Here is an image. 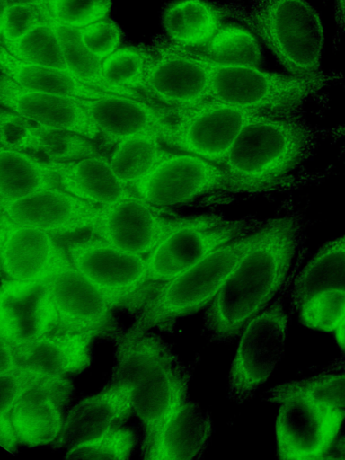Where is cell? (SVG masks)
Returning a JSON list of instances; mask_svg holds the SVG:
<instances>
[{
  "instance_id": "obj_36",
  "label": "cell",
  "mask_w": 345,
  "mask_h": 460,
  "mask_svg": "<svg viewBox=\"0 0 345 460\" xmlns=\"http://www.w3.org/2000/svg\"><path fill=\"white\" fill-rule=\"evenodd\" d=\"M139 441L135 429L118 424L102 436L69 448L64 458L126 460L135 453Z\"/></svg>"
},
{
  "instance_id": "obj_27",
  "label": "cell",
  "mask_w": 345,
  "mask_h": 460,
  "mask_svg": "<svg viewBox=\"0 0 345 460\" xmlns=\"http://www.w3.org/2000/svg\"><path fill=\"white\" fill-rule=\"evenodd\" d=\"M1 72L23 88L80 98L98 99L113 93L92 88L67 71L23 62L1 45Z\"/></svg>"
},
{
  "instance_id": "obj_40",
  "label": "cell",
  "mask_w": 345,
  "mask_h": 460,
  "mask_svg": "<svg viewBox=\"0 0 345 460\" xmlns=\"http://www.w3.org/2000/svg\"><path fill=\"white\" fill-rule=\"evenodd\" d=\"M48 5H11L1 8V42H15L49 19Z\"/></svg>"
},
{
  "instance_id": "obj_25",
  "label": "cell",
  "mask_w": 345,
  "mask_h": 460,
  "mask_svg": "<svg viewBox=\"0 0 345 460\" xmlns=\"http://www.w3.org/2000/svg\"><path fill=\"white\" fill-rule=\"evenodd\" d=\"M212 431L209 413L191 400L167 420L156 440L142 457L147 460H192L201 457Z\"/></svg>"
},
{
  "instance_id": "obj_4",
  "label": "cell",
  "mask_w": 345,
  "mask_h": 460,
  "mask_svg": "<svg viewBox=\"0 0 345 460\" xmlns=\"http://www.w3.org/2000/svg\"><path fill=\"white\" fill-rule=\"evenodd\" d=\"M226 22L251 31L292 75L321 73L324 29L306 0L218 2Z\"/></svg>"
},
{
  "instance_id": "obj_45",
  "label": "cell",
  "mask_w": 345,
  "mask_h": 460,
  "mask_svg": "<svg viewBox=\"0 0 345 460\" xmlns=\"http://www.w3.org/2000/svg\"><path fill=\"white\" fill-rule=\"evenodd\" d=\"M323 458H341L345 459V433L341 435L332 445L331 451Z\"/></svg>"
},
{
  "instance_id": "obj_26",
  "label": "cell",
  "mask_w": 345,
  "mask_h": 460,
  "mask_svg": "<svg viewBox=\"0 0 345 460\" xmlns=\"http://www.w3.org/2000/svg\"><path fill=\"white\" fill-rule=\"evenodd\" d=\"M218 1L172 0L161 13L164 34L187 49H201L226 22Z\"/></svg>"
},
{
  "instance_id": "obj_12",
  "label": "cell",
  "mask_w": 345,
  "mask_h": 460,
  "mask_svg": "<svg viewBox=\"0 0 345 460\" xmlns=\"http://www.w3.org/2000/svg\"><path fill=\"white\" fill-rule=\"evenodd\" d=\"M132 189L155 207L172 206L226 190V175L220 164L194 155L170 151Z\"/></svg>"
},
{
  "instance_id": "obj_22",
  "label": "cell",
  "mask_w": 345,
  "mask_h": 460,
  "mask_svg": "<svg viewBox=\"0 0 345 460\" xmlns=\"http://www.w3.org/2000/svg\"><path fill=\"white\" fill-rule=\"evenodd\" d=\"M96 331L52 332L12 346L16 366L40 376L63 377L91 365V343Z\"/></svg>"
},
{
  "instance_id": "obj_21",
  "label": "cell",
  "mask_w": 345,
  "mask_h": 460,
  "mask_svg": "<svg viewBox=\"0 0 345 460\" xmlns=\"http://www.w3.org/2000/svg\"><path fill=\"white\" fill-rule=\"evenodd\" d=\"M57 313L56 332L98 331L112 304L73 265L46 280Z\"/></svg>"
},
{
  "instance_id": "obj_14",
  "label": "cell",
  "mask_w": 345,
  "mask_h": 460,
  "mask_svg": "<svg viewBox=\"0 0 345 460\" xmlns=\"http://www.w3.org/2000/svg\"><path fill=\"white\" fill-rule=\"evenodd\" d=\"M72 265L95 285L112 304L146 282V260L100 238L70 242L66 246Z\"/></svg>"
},
{
  "instance_id": "obj_9",
  "label": "cell",
  "mask_w": 345,
  "mask_h": 460,
  "mask_svg": "<svg viewBox=\"0 0 345 460\" xmlns=\"http://www.w3.org/2000/svg\"><path fill=\"white\" fill-rule=\"evenodd\" d=\"M151 60L141 93L168 107H188L211 97L210 60L172 41L164 33L148 44Z\"/></svg>"
},
{
  "instance_id": "obj_15",
  "label": "cell",
  "mask_w": 345,
  "mask_h": 460,
  "mask_svg": "<svg viewBox=\"0 0 345 460\" xmlns=\"http://www.w3.org/2000/svg\"><path fill=\"white\" fill-rule=\"evenodd\" d=\"M73 394L72 383L64 377L37 378L17 398L10 411L19 442L35 447L58 438Z\"/></svg>"
},
{
  "instance_id": "obj_35",
  "label": "cell",
  "mask_w": 345,
  "mask_h": 460,
  "mask_svg": "<svg viewBox=\"0 0 345 460\" xmlns=\"http://www.w3.org/2000/svg\"><path fill=\"white\" fill-rule=\"evenodd\" d=\"M295 394L309 396L334 407L345 409V374H321L288 381L265 392L263 400L279 403Z\"/></svg>"
},
{
  "instance_id": "obj_23",
  "label": "cell",
  "mask_w": 345,
  "mask_h": 460,
  "mask_svg": "<svg viewBox=\"0 0 345 460\" xmlns=\"http://www.w3.org/2000/svg\"><path fill=\"white\" fill-rule=\"evenodd\" d=\"M132 410V388L127 384L111 383L102 392L88 396L73 407L66 417L54 448L67 450L96 438L115 425Z\"/></svg>"
},
{
  "instance_id": "obj_7",
  "label": "cell",
  "mask_w": 345,
  "mask_h": 460,
  "mask_svg": "<svg viewBox=\"0 0 345 460\" xmlns=\"http://www.w3.org/2000/svg\"><path fill=\"white\" fill-rule=\"evenodd\" d=\"M261 223L252 217L230 219L217 214L180 218L146 258V280H170L217 248L252 233Z\"/></svg>"
},
{
  "instance_id": "obj_19",
  "label": "cell",
  "mask_w": 345,
  "mask_h": 460,
  "mask_svg": "<svg viewBox=\"0 0 345 460\" xmlns=\"http://www.w3.org/2000/svg\"><path fill=\"white\" fill-rule=\"evenodd\" d=\"M77 100L99 130L102 142L106 145L114 146L139 136L162 139L166 126L167 106L117 94Z\"/></svg>"
},
{
  "instance_id": "obj_47",
  "label": "cell",
  "mask_w": 345,
  "mask_h": 460,
  "mask_svg": "<svg viewBox=\"0 0 345 460\" xmlns=\"http://www.w3.org/2000/svg\"><path fill=\"white\" fill-rule=\"evenodd\" d=\"M48 0H0L1 8L11 5H45Z\"/></svg>"
},
{
  "instance_id": "obj_29",
  "label": "cell",
  "mask_w": 345,
  "mask_h": 460,
  "mask_svg": "<svg viewBox=\"0 0 345 460\" xmlns=\"http://www.w3.org/2000/svg\"><path fill=\"white\" fill-rule=\"evenodd\" d=\"M0 164L1 206L45 190L58 188L47 164L27 152L1 146Z\"/></svg>"
},
{
  "instance_id": "obj_18",
  "label": "cell",
  "mask_w": 345,
  "mask_h": 460,
  "mask_svg": "<svg viewBox=\"0 0 345 460\" xmlns=\"http://www.w3.org/2000/svg\"><path fill=\"white\" fill-rule=\"evenodd\" d=\"M99 209L100 206L60 188L45 190L1 206V211L13 222L51 235H64L91 228Z\"/></svg>"
},
{
  "instance_id": "obj_32",
  "label": "cell",
  "mask_w": 345,
  "mask_h": 460,
  "mask_svg": "<svg viewBox=\"0 0 345 460\" xmlns=\"http://www.w3.org/2000/svg\"><path fill=\"white\" fill-rule=\"evenodd\" d=\"M160 138L139 136L122 140L110 155V164L118 178L132 188L140 181L170 151Z\"/></svg>"
},
{
  "instance_id": "obj_38",
  "label": "cell",
  "mask_w": 345,
  "mask_h": 460,
  "mask_svg": "<svg viewBox=\"0 0 345 460\" xmlns=\"http://www.w3.org/2000/svg\"><path fill=\"white\" fill-rule=\"evenodd\" d=\"M301 323L318 331H335L345 317V291L326 289L309 297L300 307Z\"/></svg>"
},
{
  "instance_id": "obj_46",
  "label": "cell",
  "mask_w": 345,
  "mask_h": 460,
  "mask_svg": "<svg viewBox=\"0 0 345 460\" xmlns=\"http://www.w3.org/2000/svg\"><path fill=\"white\" fill-rule=\"evenodd\" d=\"M334 10L337 25L345 33V0H334Z\"/></svg>"
},
{
  "instance_id": "obj_1",
  "label": "cell",
  "mask_w": 345,
  "mask_h": 460,
  "mask_svg": "<svg viewBox=\"0 0 345 460\" xmlns=\"http://www.w3.org/2000/svg\"><path fill=\"white\" fill-rule=\"evenodd\" d=\"M301 234L295 216L269 219L254 237L226 283L207 305L203 332L211 342L227 343L270 304L291 268Z\"/></svg>"
},
{
  "instance_id": "obj_20",
  "label": "cell",
  "mask_w": 345,
  "mask_h": 460,
  "mask_svg": "<svg viewBox=\"0 0 345 460\" xmlns=\"http://www.w3.org/2000/svg\"><path fill=\"white\" fill-rule=\"evenodd\" d=\"M0 102L2 107L41 126L102 141L99 130L77 98L23 88L1 72Z\"/></svg>"
},
{
  "instance_id": "obj_13",
  "label": "cell",
  "mask_w": 345,
  "mask_h": 460,
  "mask_svg": "<svg viewBox=\"0 0 345 460\" xmlns=\"http://www.w3.org/2000/svg\"><path fill=\"white\" fill-rule=\"evenodd\" d=\"M137 194L100 206L91 227L96 236L130 253H149L177 225Z\"/></svg>"
},
{
  "instance_id": "obj_8",
  "label": "cell",
  "mask_w": 345,
  "mask_h": 460,
  "mask_svg": "<svg viewBox=\"0 0 345 460\" xmlns=\"http://www.w3.org/2000/svg\"><path fill=\"white\" fill-rule=\"evenodd\" d=\"M263 111L208 98L188 107H168L162 142L172 149L222 164L243 127Z\"/></svg>"
},
{
  "instance_id": "obj_24",
  "label": "cell",
  "mask_w": 345,
  "mask_h": 460,
  "mask_svg": "<svg viewBox=\"0 0 345 460\" xmlns=\"http://www.w3.org/2000/svg\"><path fill=\"white\" fill-rule=\"evenodd\" d=\"M45 164L58 188L95 205L104 206L137 194L118 178L109 159L102 155Z\"/></svg>"
},
{
  "instance_id": "obj_5",
  "label": "cell",
  "mask_w": 345,
  "mask_h": 460,
  "mask_svg": "<svg viewBox=\"0 0 345 460\" xmlns=\"http://www.w3.org/2000/svg\"><path fill=\"white\" fill-rule=\"evenodd\" d=\"M254 231L217 248L194 265L164 281L128 329L119 349L129 346L160 324L172 323L208 305L252 243Z\"/></svg>"
},
{
  "instance_id": "obj_28",
  "label": "cell",
  "mask_w": 345,
  "mask_h": 460,
  "mask_svg": "<svg viewBox=\"0 0 345 460\" xmlns=\"http://www.w3.org/2000/svg\"><path fill=\"white\" fill-rule=\"evenodd\" d=\"M326 289L345 291V233L323 244L299 272L291 293L293 309Z\"/></svg>"
},
{
  "instance_id": "obj_49",
  "label": "cell",
  "mask_w": 345,
  "mask_h": 460,
  "mask_svg": "<svg viewBox=\"0 0 345 460\" xmlns=\"http://www.w3.org/2000/svg\"><path fill=\"white\" fill-rule=\"evenodd\" d=\"M328 371H337V370H345V358H340L339 360H335L329 367H327Z\"/></svg>"
},
{
  "instance_id": "obj_16",
  "label": "cell",
  "mask_w": 345,
  "mask_h": 460,
  "mask_svg": "<svg viewBox=\"0 0 345 460\" xmlns=\"http://www.w3.org/2000/svg\"><path fill=\"white\" fill-rule=\"evenodd\" d=\"M1 270L6 279L47 280L72 266L67 251L46 232L13 222L1 211Z\"/></svg>"
},
{
  "instance_id": "obj_41",
  "label": "cell",
  "mask_w": 345,
  "mask_h": 460,
  "mask_svg": "<svg viewBox=\"0 0 345 460\" xmlns=\"http://www.w3.org/2000/svg\"><path fill=\"white\" fill-rule=\"evenodd\" d=\"M78 33L86 49L100 61L121 47L124 40L120 26L108 17L79 28Z\"/></svg>"
},
{
  "instance_id": "obj_33",
  "label": "cell",
  "mask_w": 345,
  "mask_h": 460,
  "mask_svg": "<svg viewBox=\"0 0 345 460\" xmlns=\"http://www.w3.org/2000/svg\"><path fill=\"white\" fill-rule=\"evenodd\" d=\"M29 154L44 163H66L102 155L96 142L84 136L41 125Z\"/></svg>"
},
{
  "instance_id": "obj_43",
  "label": "cell",
  "mask_w": 345,
  "mask_h": 460,
  "mask_svg": "<svg viewBox=\"0 0 345 460\" xmlns=\"http://www.w3.org/2000/svg\"><path fill=\"white\" fill-rule=\"evenodd\" d=\"M40 376L21 366L0 373V414H10L17 398Z\"/></svg>"
},
{
  "instance_id": "obj_6",
  "label": "cell",
  "mask_w": 345,
  "mask_h": 460,
  "mask_svg": "<svg viewBox=\"0 0 345 460\" xmlns=\"http://www.w3.org/2000/svg\"><path fill=\"white\" fill-rule=\"evenodd\" d=\"M211 97L245 110L295 112L326 84L323 72L283 75L257 66H226L210 60Z\"/></svg>"
},
{
  "instance_id": "obj_37",
  "label": "cell",
  "mask_w": 345,
  "mask_h": 460,
  "mask_svg": "<svg viewBox=\"0 0 345 460\" xmlns=\"http://www.w3.org/2000/svg\"><path fill=\"white\" fill-rule=\"evenodd\" d=\"M68 72L83 84L107 92L100 75L101 62L82 43L78 29L61 24L51 17Z\"/></svg>"
},
{
  "instance_id": "obj_34",
  "label": "cell",
  "mask_w": 345,
  "mask_h": 460,
  "mask_svg": "<svg viewBox=\"0 0 345 460\" xmlns=\"http://www.w3.org/2000/svg\"><path fill=\"white\" fill-rule=\"evenodd\" d=\"M1 45L23 62L68 72L51 15L22 39L13 43L1 42Z\"/></svg>"
},
{
  "instance_id": "obj_42",
  "label": "cell",
  "mask_w": 345,
  "mask_h": 460,
  "mask_svg": "<svg viewBox=\"0 0 345 460\" xmlns=\"http://www.w3.org/2000/svg\"><path fill=\"white\" fill-rule=\"evenodd\" d=\"M40 124L4 107L0 111L1 146L29 153L35 143Z\"/></svg>"
},
{
  "instance_id": "obj_2",
  "label": "cell",
  "mask_w": 345,
  "mask_h": 460,
  "mask_svg": "<svg viewBox=\"0 0 345 460\" xmlns=\"http://www.w3.org/2000/svg\"><path fill=\"white\" fill-rule=\"evenodd\" d=\"M118 350L111 383L132 388V410L144 426L142 458L171 416L190 400L191 369L151 331Z\"/></svg>"
},
{
  "instance_id": "obj_39",
  "label": "cell",
  "mask_w": 345,
  "mask_h": 460,
  "mask_svg": "<svg viewBox=\"0 0 345 460\" xmlns=\"http://www.w3.org/2000/svg\"><path fill=\"white\" fill-rule=\"evenodd\" d=\"M47 5L53 20L79 29L107 17L111 0H48Z\"/></svg>"
},
{
  "instance_id": "obj_44",
  "label": "cell",
  "mask_w": 345,
  "mask_h": 460,
  "mask_svg": "<svg viewBox=\"0 0 345 460\" xmlns=\"http://www.w3.org/2000/svg\"><path fill=\"white\" fill-rule=\"evenodd\" d=\"M0 442L3 447L12 450L17 442H19L10 414H0Z\"/></svg>"
},
{
  "instance_id": "obj_10",
  "label": "cell",
  "mask_w": 345,
  "mask_h": 460,
  "mask_svg": "<svg viewBox=\"0 0 345 460\" xmlns=\"http://www.w3.org/2000/svg\"><path fill=\"white\" fill-rule=\"evenodd\" d=\"M288 314L280 299L271 302L241 332L227 381V395L242 403L270 377L284 351Z\"/></svg>"
},
{
  "instance_id": "obj_17",
  "label": "cell",
  "mask_w": 345,
  "mask_h": 460,
  "mask_svg": "<svg viewBox=\"0 0 345 460\" xmlns=\"http://www.w3.org/2000/svg\"><path fill=\"white\" fill-rule=\"evenodd\" d=\"M58 316L47 281L2 279L0 338L17 346L54 332Z\"/></svg>"
},
{
  "instance_id": "obj_31",
  "label": "cell",
  "mask_w": 345,
  "mask_h": 460,
  "mask_svg": "<svg viewBox=\"0 0 345 460\" xmlns=\"http://www.w3.org/2000/svg\"><path fill=\"white\" fill-rule=\"evenodd\" d=\"M209 60L226 66L261 67L264 55L257 37L236 22H225L205 47L199 49Z\"/></svg>"
},
{
  "instance_id": "obj_48",
  "label": "cell",
  "mask_w": 345,
  "mask_h": 460,
  "mask_svg": "<svg viewBox=\"0 0 345 460\" xmlns=\"http://www.w3.org/2000/svg\"><path fill=\"white\" fill-rule=\"evenodd\" d=\"M335 340L343 352H345V317L335 330Z\"/></svg>"
},
{
  "instance_id": "obj_11",
  "label": "cell",
  "mask_w": 345,
  "mask_h": 460,
  "mask_svg": "<svg viewBox=\"0 0 345 460\" xmlns=\"http://www.w3.org/2000/svg\"><path fill=\"white\" fill-rule=\"evenodd\" d=\"M345 420V409L295 394L279 402L276 420L278 457L323 459Z\"/></svg>"
},
{
  "instance_id": "obj_3",
  "label": "cell",
  "mask_w": 345,
  "mask_h": 460,
  "mask_svg": "<svg viewBox=\"0 0 345 460\" xmlns=\"http://www.w3.org/2000/svg\"><path fill=\"white\" fill-rule=\"evenodd\" d=\"M308 126L295 112H262L241 129L221 164L226 190L235 193L269 189L309 154Z\"/></svg>"
},
{
  "instance_id": "obj_30",
  "label": "cell",
  "mask_w": 345,
  "mask_h": 460,
  "mask_svg": "<svg viewBox=\"0 0 345 460\" xmlns=\"http://www.w3.org/2000/svg\"><path fill=\"white\" fill-rule=\"evenodd\" d=\"M150 60L148 45L119 47L101 62L100 75L107 92L157 103L141 93Z\"/></svg>"
}]
</instances>
